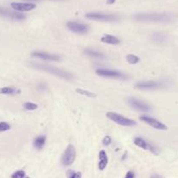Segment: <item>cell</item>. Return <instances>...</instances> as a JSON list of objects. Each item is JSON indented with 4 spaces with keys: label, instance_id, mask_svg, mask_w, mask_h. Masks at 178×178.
<instances>
[{
    "label": "cell",
    "instance_id": "6da1fadb",
    "mask_svg": "<svg viewBox=\"0 0 178 178\" xmlns=\"http://www.w3.org/2000/svg\"><path fill=\"white\" fill-rule=\"evenodd\" d=\"M31 66L36 69H39L42 71H44V72H47L49 74H51L53 76H56L58 77L63 78L64 80H71L73 78V75L69 73V71H66L64 69L51 66L49 64H39V63H32Z\"/></svg>",
    "mask_w": 178,
    "mask_h": 178
},
{
    "label": "cell",
    "instance_id": "9a60e30c",
    "mask_svg": "<svg viewBox=\"0 0 178 178\" xmlns=\"http://www.w3.org/2000/svg\"><path fill=\"white\" fill-rule=\"evenodd\" d=\"M98 158H99V162H98V169L99 170H103L106 166L108 165L109 163V159L107 153L105 150H100L98 154Z\"/></svg>",
    "mask_w": 178,
    "mask_h": 178
},
{
    "label": "cell",
    "instance_id": "44dd1931",
    "mask_svg": "<svg viewBox=\"0 0 178 178\" xmlns=\"http://www.w3.org/2000/svg\"><path fill=\"white\" fill-rule=\"evenodd\" d=\"M23 107L26 111H35L38 108V105L32 102H25L23 104Z\"/></svg>",
    "mask_w": 178,
    "mask_h": 178
},
{
    "label": "cell",
    "instance_id": "ac0fdd59",
    "mask_svg": "<svg viewBox=\"0 0 178 178\" xmlns=\"http://www.w3.org/2000/svg\"><path fill=\"white\" fill-rule=\"evenodd\" d=\"M84 54L87 55V56H90V57H92V58H104V55L103 54L102 52H99L97 50H95L93 49H90V48H87L84 50Z\"/></svg>",
    "mask_w": 178,
    "mask_h": 178
},
{
    "label": "cell",
    "instance_id": "5bb4252c",
    "mask_svg": "<svg viewBox=\"0 0 178 178\" xmlns=\"http://www.w3.org/2000/svg\"><path fill=\"white\" fill-rule=\"evenodd\" d=\"M11 6L13 10L16 11H32L33 9L36 8L35 4L33 3H17V2H12L11 4Z\"/></svg>",
    "mask_w": 178,
    "mask_h": 178
},
{
    "label": "cell",
    "instance_id": "cb8c5ba5",
    "mask_svg": "<svg viewBox=\"0 0 178 178\" xmlns=\"http://www.w3.org/2000/svg\"><path fill=\"white\" fill-rule=\"evenodd\" d=\"M152 39L156 42H163L165 40V36L162 33H155L152 36Z\"/></svg>",
    "mask_w": 178,
    "mask_h": 178
},
{
    "label": "cell",
    "instance_id": "1f68e13d",
    "mask_svg": "<svg viewBox=\"0 0 178 178\" xmlns=\"http://www.w3.org/2000/svg\"><path fill=\"white\" fill-rule=\"evenodd\" d=\"M29 1H33V0H29Z\"/></svg>",
    "mask_w": 178,
    "mask_h": 178
},
{
    "label": "cell",
    "instance_id": "f1b7e54d",
    "mask_svg": "<svg viewBox=\"0 0 178 178\" xmlns=\"http://www.w3.org/2000/svg\"><path fill=\"white\" fill-rule=\"evenodd\" d=\"M38 88L40 89L41 91H44V90H46L47 86L44 83H40V84H38Z\"/></svg>",
    "mask_w": 178,
    "mask_h": 178
},
{
    "label": "cell",
    "instance_id": "8992f818",
    "mask_svg": "<svg viewBox=\"0 0 178 178\" xmlns=\"http://www.w3.org/2000/svg\"><path fill=\"white\" fill-rule=\"evenodd\" d=\"M96 74L99 77H106V78H113V79H127L128 76L123 74L120 71L109 69H97L96 70Z\"/></svg>",
    "mask_w": 178,
    "mask_h": 178
},
{
    "label": "cell",
    "instance_id": "d6986e66",
    "mask_svg": "<svg viewBox=\"0 0 178 178\" xmlns=\"http://www.w3.org/2000/svg\"><path fill=\"white\" fill-rule=\"evenodd\" d=\"M0 93L4 95H16L20 93V91L14 87H3L0 89Z\"/></svg>",
    "mask_w": 178,
    "mask_h": 178
},
{
    "label": "cell",
    "instance_id": "484cf974",
    "mask_svg": "<svg viewBox=\"0 0 178 178\" xmlns=\"http://www.w3.org/2000/svg\"><path fill=\"white\" fill-rule=\"evenodd\" d=\"M10 129H11V125L8 122H0V132L7 131Z\"/></svg>",
    "mask_w": 178,
    "mask_h": 178
},
{
    "label": "cell",
    "instance_id": "2e32d148",
    "mask_svg": "<svg viewBox=\"0 0 178 178\" xmlns=\"http://www.w3.org/2000/svg\"><path fill=\"white\" fill-rule=\"evenodd\" d=\"M101 42L107 44H112V45H116L121 43L120 38L115 37V36L112 35H104L101 38Z\"/></svg>",
    "mask_w": 178,
    "mask_h": 178
},
{
    "label": "cell",
    "instance_id": "4dcf8cb0",
    "mask_svg": "<svg viewBox=\"0 0 178 178\" xmlns=\"http://www.w3.org/2000/svg\"><path fill=\"white\" fill-rule=\"evenodd\" d=\"M150 178H163L162 176H160V175H152Z\"/></svg>",
    "mask_w": 178,
    "mask_h": 178
},
{
    "label": "cell",
    "instance_id": "8fae6325",
    "mask_svg": "<svg viewBox=\"0 0 178 178\" xmlns=\"http://www.w3.org/2000/svg\"><path fill=\"white\" fill-rule=\"evenodd\" d=\"M31 56L36 58H39L41 60L45 61H53V62H59L62 58L58 54H53L45 51H34L31 53Z\"/></svg>",
    "mask_w": 178,
    "mask_h": 178
},
{
    "label": "cell",
    "instance_id": "ffe728a7",
    "mask_svg": "<svg viewBox=\"0 0 178 178\" xmlns=\"http://www.w3.org/2000/svg\"><path fill=\"white\" fill-rule=\"evenodd\" d=\"M76 92L79 95H82V96H84V97H91V98H94L97 97V95L91 91H89L87 90H84V89H79L77 88L76 90Z\"/></svg>",
    "mask_w": 178,
    "mask_h": 178
},
{
    "label": "cell",
    "instance_id": "3957f363",
    "mask_svg": "<svg viewBox=\"0 0 178 178\" xmlns=\"http://www.w3.org/2000/svg\"><path fill=\"white\" fill-rule=\"evenodd\" d=\"M106 116L108 119L111 120L112 122H116L118 125L124 126V127H134L136 125V122L128 118L126 116H124L122 115H120L118 113L115 112H107Z\"/></svg>",
    "mask_w": 178,
    "mask_h": 178
},
{
    "label": "cell",
    "instance_id": "7a4b0ae2",
    "mask_svg": "<svg viewBox=\"0 0 178 178\" xmlns=\"http://www.w3.org/2000/svg\"><path fill=\"white\" fill-rule=\"evenodd\" d=\"M171 17L168 13H139L134 16L136 20L142 22H168Z\"/></svg>",
    "mask_w": 178,
    "mask_h": 178
},
{
    "label": "cell",
    "instance_id": "d4e9b609",
    "mask_svg": "<svg viewBox=\"0 0 178 178\" xmlns=\"http://www.w3.org/2000/svg\"><path fill=\"white\" fill-rule=\"evenodd\" d=\"M67 177L68 178H82V173L81 172H75L73 170H68L67 171Z\"/></svg>",
    "mask_w": 178,
    "mask_h": 178
},
{
    "label": "cell",
    "instance_id": "4316f807",
    "mask_svg": "<svg viewBox=\"0 0 178 178\" xmlns=\"http://www.w3.org/2000/svg\"><path fill=\"white\" fill-rule=\"evenodd\" d=\"M111 144V137L110 136H105L103 139V144L104 146H108Z\"/></svg>",
    "mask_w": 178,
    "mask_h": 178
},
{
    "label": "cell",
    "instance_id": "603a6c76",
    "mask_svg": "<svg viewBox=\"0 0 178 178\" xmlns=\"http://www.w3.org/2000/svg\"><path fill=\"white\" fill-rule=\"evenodd\" d=\"M27 175H26V173L24 170L23 169H19V170H17L15 171L11 175V178H25Z\"/></svg>",
    "mask_w": 178,
    "mask_h": 178
},
{
    "label": "cell",
    "instance_id": "9c48e42d",
    "mask_svg": "<svg viewBox=\"0 0 178 178\" xmlns=\"http://www.w3.org/2000/svg\"><path fill=\"white\" fill-rule=\"evenodd\" d=\"M134 144L142 150H149L153 154H157L158 153V149L156 145L150 144V142H148L147 140H145L144 138L140 137V136H136L134 138L133 140Z\"/></svg>",
    "mask_w": 178,
    "mask_h": 178
},
{
    "label": "cell",
    "instance_id": "5b68a950",
    "mask_svg": "<svg viewBox=\"0 0 178 178\" xmlns=\"http://www.w3.org/2000/svg\"><path fill=\"white\" fill-rule=\"evenodd\" d=\"M89 19L100 21V22H116L118 19V17L115 14H108L103 12H89L85 15Z\"/></svg>",
    "mask_w": 178,
    "mask_h": 178
},
{
    "label": "cell",
    "instance_id": "ba28073f",
    "mask_svg": "<svg viewBox=\"0 0 178 178\" xmlns=\"http://www.w3.org/2000/svg\"><path fill=\"white\" fill-rule=\"evenodd\" d=\"M139 119L144 122L145 123H147L148 125L151 126L152 128L156 129V130H168V127L165 125V124L162 122L158 121L157 119L154 118V117H151L150 116H145V115H142V116H140Z\"/></svg>",
    "mask_w": 178,
    "mask_h": 178
},
{
    "label": "cell",
    "instance_id": "f546056e",
    "mask_svg": "<svg viewBox=\"0 0 178 178\" xmlns=\"http://www.w3.org/2000/svg\"><path fill=\"white\" fill-rule=\"evenodd\" d=\"M115 3H116V0H106L107 5H113Z\"/></svg>",
    "mask_w": 178,
    "mask_h": 178
},
{
    "label": "cell",
    "instance_id": "7c38bea8",
    "mask_svg": "<svg viewBox=\"0 0 178 178\" xmlns=\"http://www.w3.org/2000/svg\"><path fill=\"white\" fill-rule=\"evenodd\" d=\"M66 26L70 31L78 34H85L89 30V26L87 24L77 21H69L66 24Z\"/></svg>",
    "mask_w": 178,
    "mask_h": 178
},
{
    "label": "cell",
    "instance_id": "7402d4cb",
    "mask_svg": "<svg viewBox=\"0 0 178 178\" xmlns=\"http://www.w3.org/2000/svg\"><path fill=\"white\" fill-rule=\"evenodd\" d=\"M126 60L130 64H136L140 62V58L134 54H128L126 56Z\"/></svg>",
    "mask_w": 178,
    "mask_h": 178
},
{
    "label": "cell",
    "instance_id": "30bf717a",
    "mask_svg": "<svg viewBox=\"0 0 178 178\" xmlns=\"http://www.w3.org/2000/svg\"><path fill=\"white\" fill-rule=\"evenodd\" d=\"M127 102L133 109L139 111L147 112V111H150L151 109L150 104H148L147 103H145L144 101H141L140 99H137L136 97H130V98H128Z\"/></svg>",
    "mask_w": 178,
    "mask_h": 178
},
{
    "label": "cell",
    "instance_id": "83f0119b",
    "mask_svg": "<svg viewBox=\"0 0 178 178\" xmlns=\"http://www.w3.org/2000/svg\"><path fill=\"white\" fill-rule=\"evenodd\" d=\"M124 178H135V173L133 171H128Z\"/></svg>",
    "mask_w": 178,
    "mask_h": 178
},
{
    "label": "cell",
    "instance_id": "e0dca14e",
    "mask_svg": "<svg viewBox=\"0 0 178 178\" xmlns=\"http://www.w3.org/2000/svg\"><path fill=\"white\" fill-rule=\"evenodd\" d=\"M45 142H46V136H44V135H42V136H37V137L34 139V141H33V145H34V147L37 149V150H42L44 148Z\"/></svg>",
    "mask_w": 178,
    "mask_h": 178
},
{
    "label": "cell",
    "instance_id": "277c9868",
    "mask_svg": "<svg viewBox=\"0 0 178 178\" xmlns=\"http://www.w3.org/2000/svg\"><path fill=\"white\" fill-rule=\"evenodd\" d=\"M165 87L166 84L164 82L154 81V80L141 81L135 84V88L140 91H154V90H158V89H163Z\"/></svg>",
    "mask_w": 178,
    "mask_h": 178
},
{
    "label": "cell",
    "instance_id": "52a82bcc",
    "mask_svg": "<svg viewBox=\"0 0 178 178\" xmlns=\"http://www.w3.org/2000/svg\"><path fill=\"white\" fill-rule=\"evenodd\" d=\"M76 159V149L72 144H69L65 149L63 156H62V163L64 166H70Z\"/></svg>",
    "mask_w": 178,
    "mask_h": 178
},
{
    "label": "cell",
    "instance_id": "4fadbf2b",
    "mask_svg": "<svg viewBox=\"0 0 178 178\" xmlns=\"http://www.w3.org/2000/svg\"><path fill=\"white\" fill-rule=\"evenodd\" d=\"M0 15L5 17H8V19H11L12 20H15V21H22L26 19V16L24 15L23 13L11 11L8 9H5L1 7H0Z\"/></svg>",
    "mask_w": 178,
    "mask_h": 178
}]
</instances>
